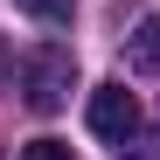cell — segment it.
<instances>
[{"label":"cell","mask_w":160,"mask_h":160,"mask_svg":"<svg viewBox=\"0 0 160 160\" xmlns=\"http://www.w3.org/2000/svg\"><path fill=\"white\" fill-rule=\"evenodd\" d=\"M70 84H77V56L63 42H42L21 56V98L35 104V112H63L70 104Z\"/></svg>","instance_id":"obj_1"},{"label":"cell","mask_w":160,"mask_h":160,"mask_svg":"<svg viewBox=\"0 0 160 160\" xmlns=\"http://www.w3.org/2000/svg\"><path fill=\"white\" fill-rule=\"evenodd\" d=\"M21 14H35V21H70L77 14V0H14Z\"/></svg>","instance_id":"obj_4"},{"label":"cell","mask_w":160,"mask_h":160,"mask_svg":"<svg viewBox=\"0 0 160 160\" xmlns=\"http://www.w3.org/2000/svg\"><path fill=\"white\" fill-rule=\"evenodd\" d=\"M125 63L132 70H160V14H146L139 28L125 35Z\"/></svg>","instance_id":"obj_3"},{"label":"cell","mask_w":160,"mask_h":160,"mask_svg":"<svg viewBox=\"0 0 160 160\" xmlns=\"http://www.w3.org/2000/svg\"><path fill=\"white\" fill-rule=\"evenodd\" d=\"M84 118H91L98 139H112V146L125 153V146H132V132H139V98H132L125 84H98L91 104H84Z\"/></svg>","instance_id":"obj_2"},{"label":"cell","mask_w":160,"mask_h":160,"mask_svg":"<svg viewBox=\"0 0 160 160\" xmlns=\"http://www.w3.org/2000/svg\"><path fill=\"white\" fill-rule=\"evenodd\" d=\"M21 160H77L63 139H28V146H21Z\"/></svg>","instance_id":"obj_5"}]
</instances>
